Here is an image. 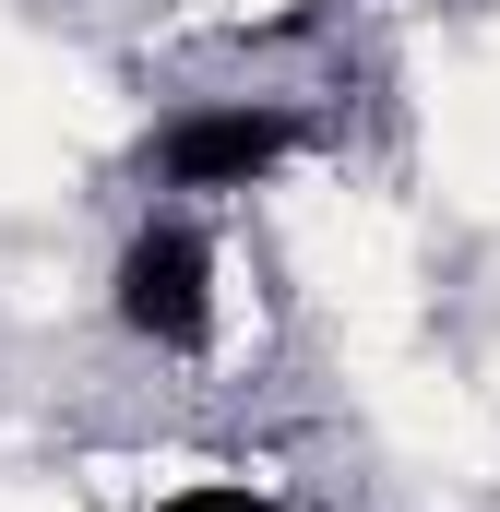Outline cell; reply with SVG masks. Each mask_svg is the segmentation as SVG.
<instances>
[{
    "mask_svg": "<svg viewBox=\"0 0 500 512\" xmlns=\"http://www.w3.org/2000/svg\"><path fill=\"white\" fill-rule=\"evenodd\" d=\"M155 512H286V501H274L262 477H179Z\"/></svg>",
    "mask_w": 500,
    "mask_h": 512,
    "instance_id": "3",
    "label": "cell"
},
{
    "mask_svg": "<svg viewBox=\"0 0 500 512\" xmlns=\"http://www.w3.org/2000/svg\"><path fill=\"white\" fill-rule=\"evenodd\" d=\"M215 239H203V215H143L108 262V322H120L131 346H155V358H203L215 346Z\"/></svg>",
    "mask_w": 500,
    "mask_h": 512,
    "instance_id": "2",
    "label": "cell"
},
{
    "mask_svg": "<svg viewBox=\"0 0 500 512\" xmlns=\"http://www.w3.org/2000/svg\"><path fill=\"white\" fill-rule=\"evenodd\" d=\"M298 155H310L298 96H203V108H179L143 143V179L179 191V203H239V191H274Z\"/></svg>",
    "mask_w": 500,
    "mask_h": 512,
    "instance_id": "1",
    "label": "cell"
}]
</instances>
